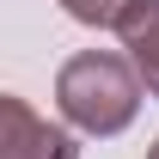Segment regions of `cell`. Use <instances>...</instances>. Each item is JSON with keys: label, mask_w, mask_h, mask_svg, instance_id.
Wrapping results in <instances>:
<instances>
[{"label": "cell", "mask_w": 159, "mask_h": 159, "mask_svg": "<svg viewBox=\"0 0 159 159\" xmlns=\"http://www.w3.org/2000/svg\"><path fill=\"white\" fill-rule=\"evenodd\" d=\"M0 159H80L74 135L43 122L25 98H0Z\"/></svg>", "instance_id": "2"}, {"label": "cell", "mask_w": 159, "mask_h": 159, "mask_svg": "<svg viewBox=\"0 0 159 159\" xmlns=\"http://www.w3.org/2000/svg\"><path fill=\"white\" fill-rule=\"evenodd\" d=\"M116 37H122V49H129V61H135V74L147 80V92L159 98V0H135V6L122 12Z\"/></svg>", "instance_id": "3"}, {"label": "cell", "mask_w": 159, "mask_h": 159, "mask_svg": "<svg viewBox=\"0 0 159 159\" xmlns=\"http://www.w3.org/2000/svg\"><path fill=\"white\" fill-rule=\"evenodd\" d=\"M67 6V19L80 25H122V12L135 6V0H61Z\"/></svg>", "instance_id": "4"}, {"label": "cell", "mask_w": 159, "mask_h": 159, "mask_svg": "<svg viewBox=\"0 0 159 159\" xmlns=\"http://www.w3.org/2000/svg\"><path fill=\"white\" fill-rule=\"evenodd\" d=\"M141 86L129 55H110V49H80L67 67L55 74V104L61 116L86 129V135H122L141 110Z\"/></svg>", "instance_id": "1"}, {"label": "cell", "mask_w": 159, "mask_h": 159, "mask_svg": "<svg viewBox=\"0 0 159 159\" xmlns=\"http://www.w3.org/2000/svg\"><path fill=\"white\" fill-rule=\"evenodd\" d=\"M147 159H159V141H153V147H147Z\"/></svg>", "instance_id": "5"}]
</instances>
